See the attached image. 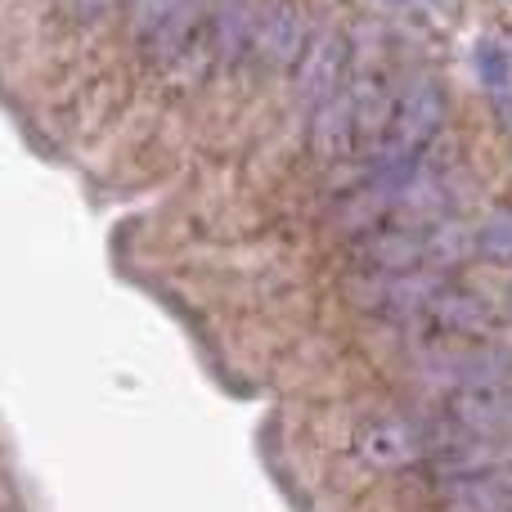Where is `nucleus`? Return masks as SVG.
Segmentation results:
<instances>
[{
	"instance_id": "9d476101",
	"label": "nucleus",
	"mask_w": 512,
	"mask_h": 512,
	"mask_svg": "<svg viewBox=\"0 0 512 512\" xmlns=\"http://www.w3.org/2000/svg\"><path fill=\"white\" fill-rule=\"evenodd\" d=\"M117 5H126V0H59V14L72 23H95V18L113 14Z\"/></svg>"
},
{
	"instance_id": "20e7f679",
	"label": "nucleus",
	"mask_w": 512,
	"mask_h": 512,
	"mask_svg": "<svg viewBox=\"0 0 512 512\" xmlns=\"http://www.w3.org/2000/svg\"><path fill=\"white\" fill-rule=\"evenodd\" d=\"M256 0H212L194 68H248Z\"/></svg>"
},
{
	"instance_id": "1a4fd4ad",
	"label": "nucleus",
	"mask_w": 512,
	"mask_h": 512,
	"mask_svg": "<svg viewBox=\"0 0 512 512\" xmlns=\"http://www.w3.org/2000/svg\"><path fill=\"white\" fill-rule=\"evenodd\" d=\"M481 77H486L490 95H495L499 104H508L512 99V72H508L504 50H481Z\"/></svg>"
},
{
	"instance_id": "423d86ee",
	"label": "nucleus",
	"mask_w": 512,
	"mask_h": 512,
	"mask_svg": "<svg viewBox=\"0 0 512 512\" xmlns=\"http://www.w3.org/2000/svg\"><path fill=\"white\" fill-rule=\"evenodd\" d=\"M346 63H351V41L342 32H319L315 41L306 45L297 63V86L306 95L310 113H319L324 104H333L337 95L346 90Z\"/></svg>"
},
{
	"instance_id": "f257e3e1",
	"label": "nucleus",
	"mask_w": 512,
	"mask_h": 512,
	"mask_svg": "<svg viewBox=\"0 0 512 512\" xmlns=\"http://www.w3.org/2000/svg\"><path fill=\"white\" fill-rule=\"evenodd\" d=\"M445 122V90L432 77H409L400 81L396 104H391L387 131L360 153V176H378V171L414 167L423 162V149Z\"/></svg>"
},
{
	"instance_id": "f03ea898",
	"label": "nucleus",
	"mask_w": 512,
	"mask_h": 512,
	"mask_svg": "<svg viewBox=\"0 0 512 512\" xmlns=\"http://www.w3.org/2000/svg\"><path fill=\"white\" fill-rule=\"evenodd\" d=\"M212 0H131V36L153 63H180L198 59L203 23Z\"/></svg>"
},
{
	"instance_id": "6e6552de",
	"label": "nucleus",
	"mask_w": 512,
	"mask_h": 512,
	"mask_svg": "<svg viewBox=\"0 0 512 512\" xmlns=\"http://www.w3.org/2000/svg\"><path fill=\"white\" fill-rule=\"evenodd\" d=\"M472 252L495 265H512V212H490L472 230Z\"/></svg>"
},
{
	"instance_id": "39448f33",
	"label": "nucleus",
	"mask_w": 512,
	"mask_h": 512,
	"mask_svg": "<svg viewBox=\"0 0 512 512\" xmlns=\"http://www.w3.org/2000/svg\"><path fill=\"white\" fill-rule=\"evenodd\" d=\"M306 14L292 0H256L252 27V63L248 68H297L306 54Z\"/></svg>"
},
{
	"instance_id": "0eeeda50",
	"label": "nucleus",
	"mask_w": 512,
	"mask_h": 512,
	"mask_svg": "<svg viewBox=\"0 0 512 512\" xmlns=\"http://www.w3.org/2000/svg\"><path fill=\"white\" fill-rule=\"evenodd\" d=\"M360 454L373 468H409V463L432 454V427L414 423V418H373L360 432Z\"/></svg>"
},
{
	"instance_id": "7ed1b4c3",
	"label": "nucleus",
	"mask_w": 512,
	"mask_h": 512,
	"mask_svg": "<svg viewBox=\"0 0 512 512\" xmlns=\"http://www.w3.org/2000/svg\"><path fill=\"white\" fill-rule=\"evenodd\" d=\"M436 423L454 436H468V441L512 450V378L472 382V387L445 391Z\"/></svg>"
}]
</instances>
